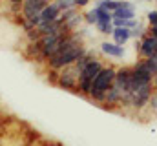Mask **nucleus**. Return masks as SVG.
Here are the masks:
<instances>
[{
  "instance_id": "nucleus-1",
  "label": "nucleus",
  "mask_w": 157,
  "mask_h": 146,
  "mask_svg": "<svg viewBox=\"0 0 157 146\" xmlns=\"http://www.w3.org/2000/svg\"><path fill=\"white\" fill-rule=\"evenodd\" d=\"M115 73H117V68L112 66V64H104V68L101 70V73L95 77L93 84H91V91L88 95V99L95 104H102L104 101V93L108 91V88L113 86V79H115Z\"/></svg>"
},
{
  "instance_id": "nucleus-2",
  "label": "nucleus",
  "mask_w": 157,
  "mask_h": 146,
  "mask_svg": "<svg viewBox=\"0 0 157 146\" xmlns=\"http://www.w3.org/2000/svg\"><path fill=\"white\" fill-rule=\"evenodd\" d=\"M104 60L102 59H93L82 71L78 75V86H77V93L78 95H82V97H86L88 99V95H90V91H91V84H93V80H95V77L101 73V70L104 68Z\"/></svg>"
},
{
  "instance_id": "nucleus-3",
  "label": "nucleus",
  "mask_w": 157,
  "mask_h": 146,
  "mask_svg": "<svg viewBox=\"0 0 157 146\" xmlns=\"http://www.w3.org/2000/svg\"><path fill=\"white\" fill-rule=\"evenodd\" d=\"M59 88L62 90H68V91H75L77 93V86H78V71L75 70V66H68L64 70L59 71V79H57V84Z\"/></svg>"
},
{
  "instance_id": "nucleus-4",
  "label": "nucleus",
  "mask_w": 157,
  "mask_h": 146,
  "mask_svg": "<svg viewBox=\"0 0 157 146\" xmlns=\"http://www.w3.org/2000/svg\"><path fill=\"white\" fill-rule=\"evenodd\" d=\"M113 86L119 88L122 93H130V90H132V66L117 68L115 79H113Z\"/></svg>"
},
{
  "instance_id": "nucleus-5",
  "label": "nucleus",
  "mask_w": 157,
  "mask_h": 146,
  "mask_svg": "<svg viewBox=\"0 0 157 146\" xmlns=\"http://www.w3.org/2000/svg\"><path fill=\"white\" fill-rule=\"evenodd\" d=\"M99 49H101V53H102L104 57H112V59H124V57H126L124 46H119V44H115L113 40H112V42H110V40L101 42Z\"/></svg>"
},
{
  "instance_id": "nucleus-6",
  "label": "nucleus",
  "mask_w": 157,
  "mask_h": 146,
  "mask_svg": "<svg viewBox=\"0 0 157 146\" xmlns=\"http://www.w3.org/2000/svg\"><path fill=\"white\" fill-rule=\"evenodd\" d=\"M113 18H137V9L135 4L130 0H119V7L113 11Z\"/></svg>"
},
{
  "instance_id": "nucleus-7",
  "label": "nucleus",
  "mask_w": 157,
  "mask_h": 146,
  "mask_svg": "<svg viewBox=\"0 0 157 146\" xmlns=\"http://www.w3.org/2000/svg\"><path fill=\"white\" fill-rule=\"evenodd\" d=\"M157 53V36L146 35L141 40V53L139 59H150Z\"/></svg>"
},
{
  "instance_id": "nucleus-8",
  "label": "nucleus",
  "mask_w": 157,
  "mask_h": 146,
  "mask_svg": "<svg viewBox=\"0 0 157 146\" xmlns=\"http://www.w3.org/2000/svg\"><path fill=\"white\" fill-rule=\"evenodd\" d=\"M59 18H60V9L57 7L55 2H49L40 13V22H53V20H59Z\"/></svg>"
},
{
  "instance_id": "nucleus-9",
  "label": "nucleus",
  "mask_w": 157,
  "mask_h": 146,
  "mask_svg": "<svg viewBox=\"0 0 157 146\" xmlns=\"http://www.w3.org/2000/svg\"><path fill=\"white\" fill-rule=\"evenodd\" d=\"M112 38H113L115 44L124 46V44H128V42L132 40V36H130V29H128V28H113V31H112Z\"/></svg>"
},
{
  "instance_id": "nucleus-10",
  "label": "nucleus",
  "mask_w": 157,
  "mask_h": 146,
  "mask_svg": "<svg viewBox=\"0 0 157 146\" xmlns=\"http://www.w3.org/2000/svg\"><path fill=\"white\" fill-rule=\"evenodd\" d=\"M146 35H148V26H144L143 22H139L135 28L130 29V36H132V40H143Z\"/></svg>"
},
{
  "instance_id": "nucleus-11",
  "label": "nucleus",
  "mask_w": 157,
  "mask_h": 146,
  "mask_svg": "<svg viewBox=\"0 0 157 146\" xmlns=\"http://www.w3.org/2000/svg\"><path fill=\"white\" fill-rule=\"evenodd\" d=\"M93 11H95L97 22H112L113 20V13L104 9V7H93Z\"/></svg>"
},
{
  "instance_id": "nucleus-12",
  "label": "nucleus",
  "mask_w": 157,
  "mask_h": 146,
  "mask_svg": "<svg viewBox=\"0 0 157 146\" xmlns=\"http://www.w3.org/2000/svg\"><path fill=\"white\" fill-rule=\"evenodd\" d=\"M112 24H113V28H128V29H132V28H135L139 24V18H130V20H126V18H113Z\"/></svg>"
},
{
  "instance_id": "nucleus-13",
  "label": "nucleus",
  "mask_w": 157,
  "mask_h": 146,
  "mask_svg": "<svg viewBox=\"0 0 157 146\" xmlns=\"http://www.w3.org/2000/svg\"><path fill=\"white\" fill-rule=\"evenodd\" d=\"M95 28H97V31L101 35H112V31H113V24L112 22H97Z\"/></svg>"
},
{
  "instance_id": "nucleus-14",
  "label": "nucleus",
  "mask_w": 157,
  "mask_h": 146,
  "mask_svg": "<svg viewBox=\"0 0 157 146\" xmlns=\"http://www.w3.org/2000/svg\"><path fill=\"white\" fill-rule=\"evenodd\" d=\"M82 18H84V24L86 26H95L97 24V17H95V11L93 9H88L82 13Z\"/></svg>"
},
{
  "instance_id": "nucleus-15",
  "label": "nucleus",
  "mask_w": 157,
  "mask_h": 146,
  "mask_svg": "<svg viewBox=\"0 0 157 146\" xmlns=\"http://www.w3.org/2000/svg\"><path fill=\"white\" fill-rule=\"evenodd\" d=\"M55 4H57V7L60 9V13L66 11V9H70V7H75L73 0H55Z\"/></svg>"
},
{
  "instance_id": "nucleus-16",
  "label": "nucleus",
  "mask_w": 157,
  "mask_h": 146,
  "mask_svg": "<svg viewBox=\"0 0 157 146\" xmlns=\"http://www.w3.org/2000/svg\"><path fill=\"white\" fill-rule=\"evenodd\" d=\"M146 22L148 26H157V9H152L146 13Z\"/></svg>"
},
{
  "instance_id": "nucleus-17",
  "label": "nucleus",
  "mask_w": 157,
  "mask_h": 146,
  "mask_svg": "<svg viewBox=\"0 0 157 146\" xmlns=\"http://www.w3.org/2000/svg\"><path fill=\"white\" fill-rule=\"evenodd\" d=\"M90 2H91V0H73L75 7H78V9H84V7H88V6H90Z\"/></svg>"
},
{
  "instance_id": "nucleus-18",
  "label": "nucleus",
  "mask_w": 157,
  "mask_h": 146,
  "mask_svg": "<svg viewBox=\"0 0 157 146\" xmlns=\"http://www.w3.org/2000/svg\"><path fill=\"white\" fill-rule=\"evenodd\" d=\"M133 49H135L137 55L141 53V40H133Z\"/></svg>"
},
{
  "instance_id": "nucleus-19",
  "label": "nucleus",
  "mask_w": 157,
  "mask_h": 146,
  "mask_svg": "<svg viewBox=\"0 0 157 146\" xmlns=\"http://www.w3.org/2000/svg\"><path fill=\"white\" fill-rule=\"evenodd\" d=\"M148 35L157 36V26H148Z\"/></svg>"
},
{
  "instance_id": "nucleus-20",
  "label": "nucleus",
  "mask_w": 157,
  "mask_h": 146,
  "mask_svg": "<svg viewBox=\"0 0 157 146\" xmlns=\"http://www.w3.org/2000/svg\"><path fill=\"white\" fill-rule=\"evenodd\" d=\"M26 146H44V143H39V141H35V139H33V141H29ZM48 146H49V144H48Z\"/></svg>"
},
{
  "instance_id": "nucleus-21",
  "label": "nucleus",
  "mask_w": 157,
  "mask_h": 146,
  "mask_svg": "<svg viewBox=\"0 0 157 146\" xmlns=\"http://www.w3.org/2000/svg\"><path fill=\"white\" fill-rule=\"evenodd\" d=\"M152 84H154V90H157V75L154 77V80H152Z\"/></svg>"
},
{
  "instance_id": "nucleus-22",
  "label": "nucleus",
  "mask_w": 157,
  "mask_h": 146,
  "mask_svg": "<svg viewBox=\"0 0 157 146\" xmlns=\"http://www.w3.org/2000/svg\"><path fill=\"white\" fill-rule=\"evenodd\" d=\"M150 59H154V60H155V62H157V53H155V55H154V57H150Z\"/></svg>"
},
{
  "instance_id": "nucleus-23",
  "label": "nucleus",
  "mask_w": 157,
  "mask_h": 146,
  "mask_svg": "<svg viewBox=\"0 0 157 146\" xmlns=\"http://www.w3.org/2000/svg\"><path fill=\"white\" fill-rule=\"evenodd\" d=\"M143 2H157V0H143Z\"/></svg>"
}]
</instances>
